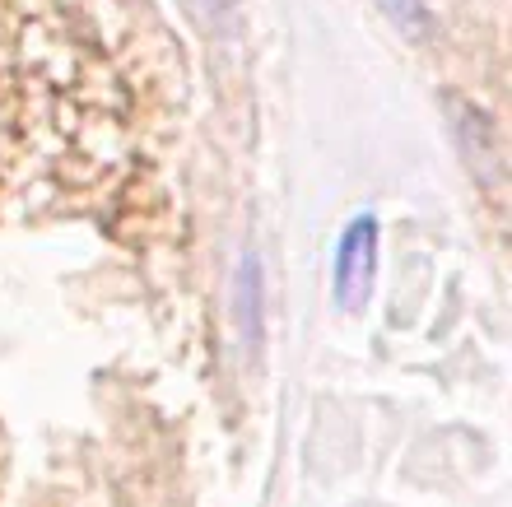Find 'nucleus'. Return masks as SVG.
<instances>
[{
    "label": "nucleus",
    "mask_w": 512,
    "mask_h": 507,
    "mask_svg": "<svg viewBox=\"0 0 512 507\" xmlns=\"http://www.w3.org/2000/svg\"><path fill=\"white\" fill-rule=\"evenodd\" d=\"M368 270H373V219H354L345 242H340V270H336V294L345 307L364 303Z\"/></svg>",
    "instance_id": "f257e3e1"
}]
</instances>
